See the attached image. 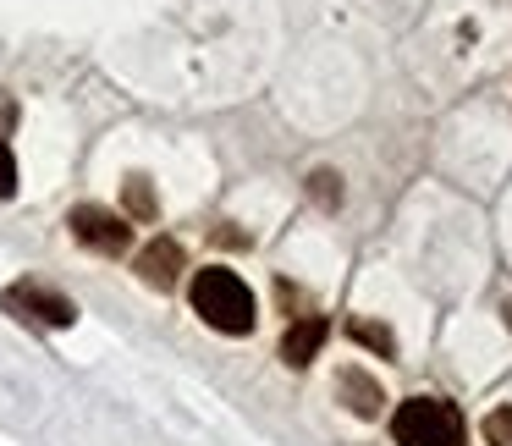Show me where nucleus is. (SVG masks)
<instances>
[{
	"instance_id": "nucleus-4",
	"label": "nucleus",
	"mask_w": 512,
	"mask_h": 446,
	"mask_svg": "<svg viewBox=\"0 0 512 446\" xmlns=\"http://www.w3.org/2000/svg\"><path fill=\"white\" fill-rule=\"evenodd\" d=\"M67 226L83 248H94V254H127V243H133V226H127L122 215L100 210V204H78V210L67 215Z\"/></svg>"
},
{
	"instance_id": "nucleus-2",
	"label": "nucleus",
	"mask_w": 512,
	"mask_h": 446,
	"mask_svg": "<svg viewBox=\"0 0 512 446\" xmlns=\"http://www.w3.org/2000/svg\"><path fill=\"white\" fill-rule=\"evenodd\" d=\"M397 446H463V413L446 397H408L391 419Z\"/></svg>"
},
{
	"instance_id": "nucleus-9",
	"label": "nucleus",
	"mask_w": 512,
	"mask_h": 446,
	"mask_svg": "<svg viewBox=\"0 0 512 446\" xmlns=\"http://www.w3.org/2000/svg\"><path fill=\"white\" fill-rule=\"evenodd\" d=\"M479 430H485L490 446H512V402H507V408H490Z\"/></svg>"
},
{
	"instance_id": "nucleus-7",
	"label": "nucleus",
	"mask_w": 512,
	"mask_h": 446,
	"mask_svg": "<svg viewBox=\"0 0 512 446\" xmlns=\"http://www.w3.org/2000/svg\"><path fill=\"white\" fill-rule=\"evenodd\" d=\"M182 276V243H171V237H155V243L138 254V281H149V287H177Z\"/></svg>"
},
{
	"instance_id": "nucleus-10",
	"label": "nucleus",
	"mask_w": 512,
	"mask_h": 446,
	"mask_svg": "<svg viewBox=\"0 0 512 446\" xmlns=\"http://www.w3.org/2000/svg\"><path fill=\"white\" fill-rule=\"evenodd\" d=\"M127 210L133 215H155V193H149V177H127Z\"/></svg>"
},
{
	"instance_id": "nucleus-11",
	"label": "nucleus",
	"mask_w": 512,
	"mask_h": 446,
	"mask_svg": "<svg viewBox=\"0 0 512 446\" xmlns=\"http://www.w3.org/2000/svg\"><path fill=\"white\" fill-rule=\"evenodd\" d=\"M314 199L325 204V210H331V204H342V177H331V171H314Z\"/></svg>"
},
{
	"instance_id": "nucleus-12",
	"label": "nucleus",
	"mask_w": 512,
	"mask_h": 446,
	"mask_svg": "<svg viewBox=\"0 0 512 446\" xmlns=\"http://www.w3.org/2000/svg\"><path fill=\"white\" fill-rule=\"evenodd\" d=\"M17 193V160H12V149L0 144V199H12Z\"/></svg>"
},
{
	"instance_id": "nucleus-1",
	"label": "nucleus",
	"mask_w": 512,
	"mask_h": 446,
	"mask_svg": "<svg viewBox=\"0 0 512 446\" xmlns=\"http://www.w3.org/2000/svg\"><path fill=\"white\" fill-rule=\"evenodd\" d=\"M193 309H199V320L221 336L254 331V292H248V281L237 276V270H221V265L199 270V276H193Z\"/></svg>"
},
{
	"instance_id": "nucleus-3",
	"label": "nucleus",
	"mask_w": 512,
	"mask_h": 446,
	"mask_svg": "<svg viewBox=\"0 0 512 446\" xmlns=\"http://www.w3.org/2000/svg\"><path fill=\"white\" fill-rule=\"evenodd\" d=\"M0 303L17 314V320H34V325H50V331H61V325L78 320V303L61 298V292L39 287V281H17V287L0 292Z\"/></svg>"
},
{
	"instance_id": "nucleus-6",
	"label": "nucleus",
	"mask_w": 512,
	"mask_h": 446,
	"mask_svg": "<svg viewBox=\"0 0 512 446\" xmlns=\"http://www.w3.org/2000/svg\"><path fill=\"white\" fill-rule=\"evenodd\" d=\"M336 402H347V413H358V419H380L386 391H380V380H369L364 369H342V375H336Z\"/></svg>"
},
{
	"instance_id": "nucleus-5",
	"label": "nucleus",
	"mask_w": 512,
	"mask_h": 446,
	"mask_svg": "<svg viewBox=\"0 0 512 446\" xmlns=\"http://www.w3.org/2000/svg\"><path fill=\"white\" fill-rule=\"evenodd\" d=\"M325 336H331V320H320V314H303V320L287 325V336H281V358H287L292 369L314 364L325 347Z\"/></svg>"
},
{
	"instance_id": "nucleus-8",
	"label": "nucleus",
	"mask_w": 512,
	"mask_h": 446,
	"mask_svg": "<svg viewBox=\"0 0 512 446\" xmlns=\"http://www.w3.org/2000/svg\"><path fill=\"white\" fill-rule=\"evenodd\" d=\"M347 331H353L358 336V342H364V347H375V353H397V336H391L386 331V325H369V320H347Z\"/></svg>"
}]
</instances>
